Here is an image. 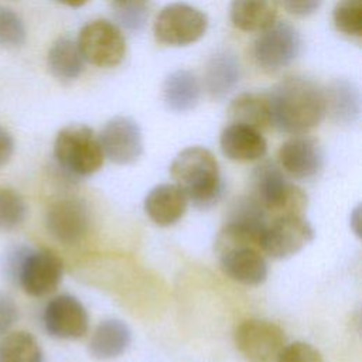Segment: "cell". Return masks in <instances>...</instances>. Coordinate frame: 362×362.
<instances>
[{
    "mask_svg": "<svg viewBox=\"0 0 362 362\" xmlns=\"http://www.w3.org/2000/svg\"><path fill=\"white\" fill-rule=\"evenodd\" d=\"M272 126L290 134H303L325 116L322 88L305 76H287L267 93Z\"/></svg>",
    "mask_w": 362,
    "mask_h": 362,
    "instance_id": "1",
    "label": "cell"
},
{
    "mask_svg": "<svg viewBox=\"0 0 362 362\" xmlns=\"http://www.w3.org/2000/svg\"><path fill=\"white\" fill-rule=\"evenodd\" d=\"M263 228L228 219L215 239L223 273L240 284L257 286L267 277V262L260 247Z\"/></svg>",
    "mask_w": 362,
    "mask_h": 362,
    "instance_id": "2",
    "label": "cell"
},
{
    "mask_svg": "<svg viewBox=\"0 0 362 362\" xmlns=\"http://www.w3.org/2000/svg\"><path fill=\"white\" fill-rule=\"evenodd\" d=\"M174 184L199 208L212 205L221 192V171L215 156L205 147L181 150L170 165Z\"/></svg>",
    "mask_w": 362,
    "mask_h": 362,
    "instance_id": "3",
    "label": "cell"
},
{
    "mask_svg": "<svg viewBox=\"0 0 362 362\" xmlns=\"http://www.w3.org/2000/svg\"><path fill=\"white\" fill-rule=\"evenodd\" d=\"M6 270L13 276L24 293L31 297H45L57 290L64 276V262L48 247H20L10 253Z\"/></svg>",
    "mask_w": 362,
    "mask_h": 362,
    "instance_id": "4",
    "label": "cell"
},
{
    "mask_svg": "<svg viewBox=\"0 0 362 362\" xmlns=\"http://www.w3.org/2000/svg\"><path fill=\"white\" fill-rule=\"evenodd\" d=\"M54 157L59 168L72 177H89L103 165V151L95 132L86 124L62 127L54 141Z\"/></svg>",
    "mask_w": 362,
    "mask_h": 362,
    "instance_id": "5",
    "label": "cell"
},
{
    "mask_svg": "<svg viewBox=\"0 0 362 362\" xmlns=\"http://www.w3.org/2000/svg\"><path fill=\"white\" fill-rule=\"evenodd\" d=\"M253 198L274 216L301 214L307 206V194L288 181L281 168L272 161H264L255 168Z\"/></svg>",
    "mask_w": 362,
    "mask_h": 362,
    "instance_id": "6",
    "label": "cell"
},
{
    "mask_svg": "<svg viewBox=\"0 0 362 362\" xmlns=\"http://www.w3.org/2000/svg\"><path fill=\"white\" fill-rule=\"evenodd\" d=\"M208 17L204 11L187 3H171L156 16L153 33L160 44L185 47L204 37Z\"/></svg>",
    "mask_w": 362,
    "mask_h": 362,
    "instance_id": "7",
    "label": "cell"
},
{
    "mask_svg": "<svg viewBox=\"0 0 362 362\" xmlns=\"http://www.w3.org/2000/svg\"><path fill=\"white\" fill-rule=\"evenodd\" d=\"M76 44L83 59L99 68L117 66L127 49L122 30L105 18L86 23L79 31Z\"/></svg>",
    "mask_w": 362,
    "mask_h": 362,
    "instance_id": "8",
    "label": "cell"
},
{
    "mask_svg": "<svg viewBox=\"0 0 362 362\" xmlns=\"http://www.w3.org/2000/svg\"><path fill=\"white\" fill-rule=\"evenodd\" d=\"M301 37L288 23H274L260 31L252 47V57L257 68L274 74L288 66L301 52Z\"/></svg>",
    "mask_w": 362,
    "mask_h": 362,
    "instance_id": "9",
    "label": "cell"
},
{
    "mask_svg": "<svg viewBox=\"0 0 362 362\" xmlns=\"http://www.w3.org/2000/svg\"><path fill=\"white\" fill-rule=\"evenodd\" d=\"M314 239V229L301 214L276 215L260 233V247L273 259H287Z\"/></svg>",
    "mask_w": 362,
    "mask_h": 362,
    "instance_id": "10",
    "label": "cell"
},
{
    "mask_svg": "<svg viewBox=\"0 0 362 362\" xmlns=\"http://www.w3.org/2000/svg\"><path fill=\"white\" fill-rule=\"evenodd\" d=\"M235 345L247 362H276L286 345V335L276 322L250 318L236 327Z\"/></svg>",
    "mask_w": 362,
    "mask_h": 362,
    "instance_id": "11",
    "label": "cell"
},
{
    "mask_svg": "<svg viewBox=\"0 0 362 362\" xmlns=\"http://www.w3.org/2000/svg\"><path fill=\"white\" fill-rule=\"evenodd\" d=\"M90 214L86 202L78 197L54 201L45 214L48 233L62 245H76L89 232Z\"/></svg>",
    "mask_w": 362,
    "mask_h": 362,
    "instance_id": "12",
    "label": "cell"
},
{
    "mask_svg": "<svg viewBox=\"0 0 362 362\" xmlns=\"http://www.w3.org/2000/svg\"><path fill=\"white\" fill-rule=\"evenodd\" d=\"M99 143L103 156L115 164H132L143 153V136L137 122L129 116H115L102 127Z\"/></svg>",
    "mask_w": 362,
    "mask_h": 362,
    "instance_id": "13",
    "label": "cell"
},
{
    "mask_svg": "<svg viewBox=\"0 0 362 362\" xmlns=\"http://www.w3.org/2000/svg\"><path fill=\"white\" fill-rule=\"evenodd\" d=\"M45 331L58 339H79L88 332L89 317L83 304L71 294L51 298L42 313Z\"/></svg>",
    "mask_w": 362,
    "mask_h": 362,
    "instance_id": "14",
    "label": "cell"
},
{
    "mask_svg": "<svg viewBox=\"0 0 362 362\" xmlns=\"http://www.w3.org/2000/svg\"><path fill=\"white\" fill-rule=\"evenodd\" d=\"M324 154L314 137L296 134L279 148V164L288 175L307 180L317 175L322 167Z\"/></svg>",
    "mask_w": 362,
    "mask_h": 362,
    "instance_id": "15",
    "label": "cell"
},
{
    "mask_svg": "<svg viewBox=\"0 0 362 362\" xmlns=\"http://www.w3.org/2000/svg\"><path fill=\"white\" fill-rule=\"evenodd\" d=\"M222 153L235 161H255L267 151V143L262 132L240 123H229L219 136Z\"/></svg>",
    "mask_w": 362,
    "mask_h": 362,
    "instance_id": "16",
    "label": "cell"
},
{
    "mask_svg": "<svg viewBox=\"0 0 362 362\" xmlns=\"http://www.w3.org/2000/svg\"><path fill=\"white\" fill-rule=\"evenodd\" d=\"M188 198L175 184L156 185L144 199L147 216L158 226H171L185 214Z\"/></svg>",
    "mask_w": 362,
    "mask_h": 362,
    "instance_id": "17",
    "label": "cell"
},
{
    "mask_svg": "<svg viewBox=\"0 0 362 362\" xmlns=\"http://www.w3.org/2000/svg\"><path fill=\"white\" fill-rule=\"evenodd\" d=\"M242 68L238 57L229 51L222 49L215 52L206 62L204 83L205 89L214 99H223L239 83Z\"/></svg>",
    "mask_w": 362,
    "mask_h": 362,
    "instance_id": "18",
    "label": "cell"
},
{
    "mask_svg": "<svg viewBox=\"0 0 362 362\" xmlns=\"http://www.w3.org/2000/svg\"><path fill=\"white\" fill-rule=\"evenodd\" d=\"M279 0H232L229 17L235 28L260 33L276 23Z\"/></svg>",
    "mask_w": 362,
    "mask_h": 362,
    "instance_id": "19",
    "label": "cell"
},
{
    "mask_svg": "<svg viewBox=\"0 0 362 362\" xmlns=\"http://www.w3.org/2000/svg\"><path fill=\"white\" fill-rule=\"evenodd\" d=\"M324 90L325 115L337 123L349 124L356 120L361 110L358 86L349 79H334Z\"/></svg>",
    "mask_w": 362,
    "mask_h": 362,
    "instance_id": "20",
    "label": "cell"
},
{
    "mask_svg": "<svg viewBox=\"0 0 362 362\" xmlns=\"http://www.w3.org/2000/svg\"><path fill=\"white\" fill-rule=\"evenodd\" d=\"M130 328L120 320H103L93 331L89 341V352L96 359H113L122 355L130 345Z\"/></svg>",
    "mask_w": 362,
    "mask_h": 362,
    "instance_id": "21",
    "label": "cell"
},
{
    "mask_svg": "<svg viewBox=\"0 0 362 362\" xmlns=\"http://www.w3.org/2000/svg\"><path fill=\"white\" fill-rule=\"evenodd\" d=\"M201 96V85L197 76L187 69H177L167 75L163 83L165 106L175 113L192 110Z\"/></svg>",
    "mask_w": 362,
    "mask_h": 362,
    "instance_id": "22",
    "label": "cell"
},
{
    "mask_svg": "<svg viewBox=\"0 0 362 362\" xmlns=\"http://www.w3.org/2000/svg\"><path fill=\"white\" fill-rule=\"evenodd\" d=\"M83 57L76 41L68 37H59L52 42L47 54V66L49 74L59 82H72L83 72Z\"/></svg>",
    "mask_w": 362,
    "mask_h": 362,
    "instance_id": "23",
    "label": "cell"
},
{
    "mask_svg": "<svg viewBox=\"0 0 362 362\" xmlns=\"http://www.w3.org/2000/svg\"><path fill=\"white\" fill-rule=\"evenodd\" d=\"M230 123H240L257 130L272 126L267 93L245 92L238 95L228 107Z\"/></svg>",
    "mask_w": 362,
    "mask_h": 362,
    "instance_id": "24",
    "label": "cell"
},
{
    "mask_svg": "<svg viewBox=\"0 0 362 362\" xmlns=\"http://www.w3.org/2000/svg\"><path fill=\"white\" fill-rule=\"evenodd\" d=\"M0 362H42V351L30 332L14 331L0 339Z\"/></svg>",
    "mask_w": 362,
    "mask_h": 362,
    "instance_id": "25",
    "label": "cell"
},
{
    "mask_svg": "<svg viewBox=\"0 0 362 362\" xmlns=\"http://www.w3.org/2000/svg\"><path fill=\"white\" fill-rule=\"evenodd\" d=\"M27 218V204L13 188L0 187V233L18 228Z\"/></svg>",
    "mask_w": 362,
    "mask_h": 362,
    "instance_id": "26",
    "label": "cell"
},
{
    "mask_svg": "<svg viewBox=\"0 0 362 362\" xmlns=\"http://www.w3.org/2000/svg\"><path fill=\"white\" fill-rule=\"evenodd\" d=\"M335 28L352 38L362 37V0H338L332 10Z\"/></svg>",
    "mask_w": 362,
    "mask_h": 362,
    "instance_id": "27",
    "label": "cell"
},
{
    "mask_svg": "<svg viewBox=\"0 0 362 362\" xmlns=\"http://www.w3.org/2000/svg\"><path fill=\"white\" fill-rule=\"evenodd\" d=\"M27 30L21 17L11 8L0 6V47L17 48L24 45Z\"/></svg>",
    "mask_w": 362,
    "mask_h": 362,
    "instance_id": "28",
    "label": "cell"
},
{
    "mask_svg": "<svg viewBox=\"0 0 362 362\" xmlns=\"http://www.w3.org/2000/svg\"><path fill=\"white\" fill-rule=\"evenodd\" d=\"M276 362H324L322 355L313 345L297 341L280 351Z\"/></svg>",
    "mask_w": 362,
    "mask_h": 362,
    "instance_id": "29",
    "label": "cell"
},
{
    "mask_svg": "<svg viewBox=\"0 0 362 362\" xmlns=\"http://www.w3.org/2000/svg\"><path fill=\"white\" fill-rule=\"evenodd\" d=\"M119 20L130 30H139L146 21V7L143 3H117Z\"/></svg>",
    "mask_w": 362,
    "mask_h": 362,
    "instance_id": "30",
    "label": "cell"
},
{
    "mask_svg": "<svg viewBox=\"0 0 362 362\" xmlns=\"http://www.w3.org/2000/svg\"><path fill=\"white\" fill-rule=\"evenodd\" d=\"M18 318V308L13 297L4 291H0V337L8 332Z\"/></svg>",
    "mask_w": 362,
    "mask_h": 362,
    "instance_id": "31",
    "label": "cell"
},
{
    "mask_svg": "<svg viewBox=\"0 0 362 362\" xmlns=\"http://www.w3.org/2000/svg\"><path fill=\"white\" fill-rule=\"evenodd\" d=\"M283 7L296 17H308L322 4V0H279Z\"/></svg>",
    "mask_w": 362,
    "mask_h": 362,
    "instance_id": "32",
    "label": "cell"
},
{
    "mask_svg": "<svg viewBox=\"0 0 362 362\" xmlns=\"http://www.w3.org/2000/svg\"><path fill=\"white\" fill-rule=\"evenodd\" d=\"M14 153V139L8 130L0 127V167L6 165Z\"/></svg>",
    "mask_w": 362,
    "mask_h": 362,
    "instance_id": "33",
    "label": "cell"
},
{
    "mask_svg": "<svg viewBox=\"0 0 362 362\" xmlns=\"http://www.w3.org/2000/svg\"><path fill=\"white\" fill-rule=\"evenodd\" d=\"M59 3L69 6V7H81L83 4H86L89 0H58Z\"/></svg>",
    "mask_w": 362,
    "mask_h": 362,
    "instance_id": "34",
    "label": "cell"
},
{
    "mask_svg": "<svg viewBox=\"0 0 362 362\" xmlns=\"http://www.w3.org/2000/svg\"><path fill=\"white\" fill-rule=\"evenodd\" d=\"M117 3H143L144 0H116Z\"/></svg>",
    "mask_w": 362,
    "mask_h": 362,
    "instance_id": "35",
    "label": "cell"
}]
</instances>
